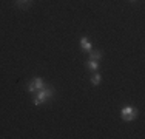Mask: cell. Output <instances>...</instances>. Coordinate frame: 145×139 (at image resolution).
<instances>
[{
	"mask_svg": "<svg viewBox=\"0 0 145 139\" xmlns=\"http://www.w3.org/2000/svg\"><path fill=\"white\" fill-rule=\"evenodd\" d=\"M99 67H101V62L93 60V59H88V60L85 62V68H87L89 73H96V71H99Z\"/></svg>",
	"mask_w": 145,
	"mask_h": 139,
	"instance_id": "4",
	"label": "cell"
},
{
	"mask_svg": "<svg viewBox=\"0 0 145 139\" xmlns=\"http://www.w3.org/2000/svg\"><path fill=\"white\" fill-rule=\"evenodd\" d=\"M137 116H139V111H137V108H134L131 105H127L120 110V117L125 122H133V121L137 119Z\"/></svg>",
	"mask_w": 145,
	"mask_h": 139,
	"instance_id": "2",
	"label": "cell"
},
{
	"mask_svg": "<svg viewBox=\"0 0 145 139\" xmlns=\"http://www.w3.org/2000/svg\"><path fill=\"white\" fill-rule=\"evenodd\" d=\"M54 88L53 87H50V85H45L42 90H39V91H36L34 93V97H33V104L36 107H39V105H43V104H46V102H50L51 99L54 97Z\"/></svg>",
	"mask_w": 145,
	"mask_h": 139,
	"instance_id": "1",
	"label": "cell"
},
{
	"mask_svg": "<svg viewBox=\"0 0 145 139\" xmlns=\"http://www.w3.org/2000/svg\"><path fill=\"white\" fill-rule=\"evenodd\" d=\"M33 2V0H16V6L17 8H26V6L29 5V3Z\"/></svg>",
	"mask_w": 145,
	"mask_h": 139,
	"instance_id": "8",
	"label": "cell"
},
{
	"mask_svg": "<svg viewBox=\"0 0 145 139\" xmlns=\"http://www.w3.org/2000/svg\"><path fill=\"white\" fill-rule=\"evenodd\" d=\"M88 56H89L88 59H93V60L101 62L102 57H103V51H102V50H91V51L88 53Z\"/></svg>",
	"mask_w": 145,
	"mask_h": 139,
	"instance_id": "6",
	"label": "cell"
},
{
	"mask_svg": "<svg viewBox=\"0 0 145 139\" xmlns=\"http://www.w3.org/2000/svg\"><path fill=\"white\" fill-rule=\"evenodd\" d=\"M130 2H133V3H134V2H137V0H130Z\"/></svg>",
	"mask_w": 145,
	"mask_h": 139,
	"instance_id": "9",
	"label": "cell"
},
{
	"mask_svg": "<svg viewBox=\"0 0 145 139\" xmlns=\"http://www.w3.org/2000/svg\"><path fill=\"white\" fill-rule=\"evenodd\" d=\"M45 85H46V83H45V81L42 77H34V79H31V82L26 85V91L36 93V91H39V90H42Z\"/></svg>",
	"mask_w": 145,
	"mask_h": 139,
	"instance_id": "3",
	"label": "cell"
},
{
	"mask_svg": "<svg viewBox=\"0 0 145 139\" xmlns=\"http://www.w3.org/2000/svg\"><path fill=\"white\" fill-rule=\"evenodd\" d=\"M80 48H82L84 53H89V51L93 50V45H91V42H89V39L87 36H82L80 37Z\"/></svg>",
	"mask_w": 145,
	"mask_h": 139,
	"instance_id": "5",
	"label": "cell"
},
{
	"mask_svg": "<svg viewBox=\"0 0 145 139\" xmlns=\"http://www.w3.org/2000/svg\"><path fill=\"white\" fill-rule=\"evenodd\" d=\"M89 82L93 83L94 87H99L102 83V74L99 71H96V73H93V76L89 77Z\"/></svg>",
	"mask_w": 145,
	"mask_h": 139,
	"instance_id": "7",
	"label": "cell"
}]
</instances>
